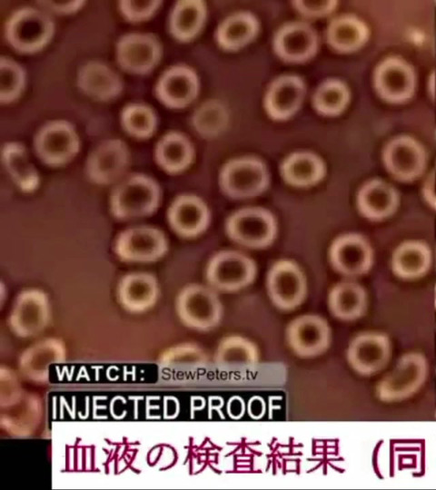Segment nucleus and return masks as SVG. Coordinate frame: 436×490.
<instances>
[{
    "instance_id": "obj_38",
    "label": "nucleus",
    "mask_w": 436,
    "mask_h": 490,
    "mask_svg": "<svg viewBox=\"0 0 436 490\" xmlns=\"http://www.w3.org/2000/svg\"><path fill=\"white\" fill-rule=\"evenodd\" d=\"M161 4L162 1L158 0H122L119 2V10L127 21L137 23L150 18Z\"/></svg>"
},
{
    "instance_id": "obj_42",
    "label": "nucleus",
    "mask_w": 436,
    "mask_h": 490,
    "mask_svg": "<svg viewBox=\"0 0 436 490\" xmlns=\"http://www.w3.org/2000/svg\"><path fill=\"white\" fill-rule=\"evenodd\" d=\"M264 402L260 397H253L249 401V415L253 418L261 417L264 413Z\"/></svg>"
},
{
    "instance_id": "obj_35",
    "label": "nucleus",
    "mask_w": 436,
    "mask_h": 490,
    "mask_svg": "<svg viewBox=\"0 0 436 490\" xmlns=\"http://www.w3.org/2000/svg\"><path fill=\"white\" fill-rule=\"evenodd\" d=\"M383 348L384 342L381 338L373 335L361 336L350 347L349 360L356 369L368 372L377 365Z\"/></svg>"
},
{
    "instance_id": "obj_36",
    "label": "nucleus",
    "mask_w": 436,
    "mask_h": 490,
    "mask_svg": "<svg viewBox=\"0 0 436 490\" xmlns=\"http://www.w3.org/2000/svg\"><path fill=\"white\" fill-rule=\"evenodd\" d=\"M25 85V72L16 62L0 58V103H10L19 98Z\"/></svg>"
},
{
    "instance_id": "obj_8",
    "label": "nucleus",
    "mask_w": 436,
    "mask_h": 490,
    "mask_svg": "<svg viewBox=\"0 0 436 490\" xmlns=\"http://www.w3.org/2000/svg\"><path fill=\"white\" fill-rule=\"evenodd\" d=\"M114 250L124 260L151 262L165 254L167 240L162 230L154 227H133L119 234Z\"/></svg>"
},
{
    "instance_id": "obj_26",
    "label": "nucleus",
    "mask_w": 436,
    "mask_h": 490,
    "mask_svg": "<svg viewBox=\"0 0 436 490\" xmlns=\"http://www.w3.org/2000/svg\"><path fill=\"white\" fill-rule=\"evenodd\" d=\"M359 209L371 219H382L392 212L396 205V195L387 184L373 181L364 185L358 196Z\"/></svg>"
},
{
    "instance_id": "obj_5",
    "label": "nucleus",
    "mask_w": 436,
    "mask_h": 490,
    "mask_svg": "<svg viewBox=\"0 0 436 490\" xmlns=\"http://www.w3.org/2000/svg\"><path fill=\"white\" fill-rule=\"evenodd\" d=\"M176 309L185 325L201 330L213 328L222 317V305L216 293L198 284L189 285L180 292Z\"/></svg>"
},
{
    "instance_id": "obj_41",
    "label": "nucleus",
    "mask_w": 436,
    "mask_h": 490,
    "mask_svg": "<svg viewBox=\"0 0 436 490\" xmlns=\"http://www.w3.org/2000/svg\"><path fill=\"white\" fill-rule=\"evenodd\" d=\"M227 411L231 417L239 418L244 413V402L240 397H233L227 406Z\"/></svg>"
},
{
    "instance_id": "obj_22",
    "label": "nucleus",
    "mask_w": 436,
    "mask_h": 490,
    "mask_svg": "<svg viewBox=\"0 0 436 490\" xmlns=\"http://www.w3.org/2000/svg\"><path fill=\"white\" fill-rule=\"evenodd\" d=\"M258 31L257 18L249 12H239L228 16L219 24L215 38L221 48L236 51L251 43Z\"/></svg>"
},
{
    "instance_id": "obj_1",
    "label": "nucleus",
    "mask_w": 436,
    "mask_h": 490,
    "mask_svg": "<svg viewBox=\"0 0 436 490\" xmlns=\"http://www.w3.org/2000/svg\"><path fill=\"white\" fill-rule=\"evenodd\" d=\"M161 190L151 177L134 174L120 182L112 191L110 209L119 220H132L154 213L159 206Z\"/></svg>"
},
{
    "instance_id": "obj_20",
    "label": "nucleus",
    "mask_w": 436,
    "mask_h": 490,
    "mask_svg": "<svg viewBox=\"0 0 436 490\" xmlns=\"http://www.w3.org/2000/svg\"><path fill=\"white\" fill-rule=\"evenodd\" d=\"M119 299L123 306L132 311H143L152 307L158 296L155 278L144 272L125 275L118 287Z\"/></svg>"
},
{
    "instance_id": "obj_14",
    "label": "nucleus",
    "mask_w": 436,
    "mask_h": 490,
    "mask_svg": "<svg viewBox=\"0 0 436 490\" xmlns=\"http://www.w3.org/2000/svg\"><path fill=\"white\" fill-rule=\"evenodd\" d=\"M287 341L298 356L303 358L322 354L330 343V328L327 322L316 315H303L293 319L288 326Z\"/></svg>"
},
{
    "instance_id": "obj_3",
    "label": "nucleus",
    "mask_w": 436,
    "mask_h": 490,
    "mask_svg": "<svg viewBox=\"0 0 436 490\" xmlns=\"http://www.w3.org/2000/svg\"><path fill=\"white\" fill-rule=\"evenodd\" d=\"M34 148L44 163L61 166L69 162L78 153L80 139L69 122L49 121L35 133Z\"/></svg>"
},
{
    "instance_id": "obj_34",
    "label": "nucleus",
    "mask_w": 436,
    "mask_h": 490,
    "mask_svg": "<svg viewBox=\"0 0 436 490\" xmlns=\"http://www.w3.org/2000/svg\"><path fill=\"white\" fill-rule=\"evenodd\" d=\"M349 101L346 85L339 80L329 79L315 91L312 97L314 109L323 115H337L343 111Z\"/></svg>"
},
{
    "instance_id": "obj_7",
    "label": "nucleus",
    "mask_w": 436,
    "mask_h": 490,
    "mask_svg": "<svg viewBox=\"0 0 436 490\" xmlns=\"http://www.w3.org/2000/svg\"><path fill=\"white\" fill-rule=\"evenodd\" d=\"M115 53L117 63L124 71L144 75L159 63L162 45L153 34L130 33L118 40Z\"/></svg>"
},
{
    "instance_id": "obj_33",
    "label": "nucleus",
    "mask_w": 436,
    "mask_h": 490,
    "mask_svg": "<svg viewBox=\"0 0 436 490\" xmlns=\"http://www.w3.org/2000/svg\"><path fill=\"white\" fill-rule=\"evenodd\" d=\"M430 260V251L426 246L419 242H407L395 251L392 266L401 276L415 277L428 269Z\"/></svg>"
},
{
    "instance_id": "obj_24",
    "label": "nucleus",
    "mask_w": 436,
    "mask_h": 490,
    "mask_svg": "<svg viewBox=\"0 0 436 490\" xmlns=\"http://www.w3.org/2000/svg\"><path fill=\"white\" fill-rule=\"evenodd\" d=\"M325 173L323 162L309 152H297L284 159L281 165L283 180L296 187H308L319 182Z\"/></svg>"
},
{
    "instance_id": "obj_25",
    "label": "nucleus",
    "mask_w": 436,
    "mask_h": 490,
    "mask_svg": "<svg viewBox=\"0 0 436 490\" xmlns=\"http://www.w3.org/2000/svg\"><path fill=\"white\" fill-rule=\"evenodd\" d=\"M2 162L13 181L24 192H33L39 186V174L19 142H6L2 149Z\"/></svg>"
},
{
    "instance_id": "obj_37",
    "label": "nucleus",
    "mask_w": 436,
    "mask_h": 490,
    "mask_svg": "<svg viewBox=\"0 0 436 490\" xmlns=\"http://www.w3.org/2000/svg\"><path fill=\"white\" fill-rule=\"evenodd\" d=\"M224 111L215 101L203 103L192 117L193 126L203 137H211L221 130L224 118Z\"/></svg>"
},
{
    "instance_id": "obj_4",
    "label": "nucleus",
    "mask_w": 436,
    "mask_h": 490,
    "mask_svg": "<svg viewBox=\"0 0 436 490\" xmlns=\"http://www.w3.org/2000/svg\"><path fill=\"white\" fill-rule=\"evenodd\" d=\"M219 181L225 194L245 199L259 195L267 188L269 173L261 160L243 157L228 162L221 171Z\"/></svg>"
},
{
    "instance_id": "obj_9",
    "label": "nucleus",
    "mask_w": 436,
    "mask_h": 490,
    "mask_svg": "<svg viewBox=\"0 0 436 490\" xmlns=\"http://www.w3.org/2000/svg\"><path fill=\"white\" fill-rule=\"evenodd\" d=\"M255 265L236 251H221L208 263L206 278L215 289L233 291L249 285L255 277Z\"/></svg>"
},
{
    "instance_id": "obj_29",
    "label": "nucleus",
    "mask_w": 436,
    "mask_h": 490,
    "mask_svg": "<svg viewBox=\"0 0 436 490\" xmlns=\"http://www.w3.org/2000/svg\"><path fill=\"white\" fill-rule=\"evenodd\" d=\"M364 305V292L354 283H341L332 289L329 296L330 309L340 318L351 319L358 317Z\"/></svg>"
},
{
    "instance_id": "obj_13",
    "label": "nucleus",
    "mask_w": 436,
    "mask_h": 490,
    "mask_svg": "<svg viewBox=\"0 0 436 490\" xmlns=\"http://www.w3.org/2000/svg\"><path fill=\"white\" fill-rule=\"evenodd\" d=\"M272 45L275 54L282 60L288 63H302L316 54L318 36L308 24L292 22L278 29Z\"/></svg>"
},
{
    "instance_id": "obj_27",
    "label": "nucleus",
    "mask_w": 436,
    "mask_h": 490,
    "mask_svg": "<svg viewBox=\"0 0 436 490\" xmlns=\"http://www.w3.org/2000/svg\"><path fill=\"white\" fill-rule=\"evenodd\" d=\"M365 25L352 16L335 18L327 29V42L335 50L352 52L358 49L365 41Z\"/></svg>"
},
{
    "instance_id": "obj_39",
    "label": "nucleus",
    "mask_w": 436,
    "mask_h": 490,
    "mask_svg": "<svg viewBox=\"0 0 436 490\" xmlns=\"http://www.w3.org/2000/svg\"><path fill=\"white\" fill-rule=\"evenodd\" d=\"M300 14L308 17H320L330 14L335 7V1L299 0L292 2Z\"/></svg>"
},
{
    "instance_id": "obj_10",
    "label": "nucleus",
    "mask_w": 436,
    "mask_h": 490,
    "mask_svg": "<svg viewBox=\"0 0 436 490\" xmlns=\"http://www.w3.org/2000/svg\"><path fill=\"white\" fill-rule=\"evenodd\" d=\"M129 160L130 153L124 142L120 139L105 140L88 156L86 176L99 185L113 183L126 171Z\"/></svg>"
},
{
    "instance_id": "obj_30",
    "label": "nucleus",
    "mask_w": 436,
    "mask_h": 490,
    "mask_svg": "<svg viewBox=\"0 0 436 490\" xmlns=\"http://www.w3.org/2000/svg\"><path fill=\"white\" fill-rule=\"evenodd\" d=\"M258 358L256 346L239 336H231L223 339L215 353L216 363L225 367L253 366Z\"/></svg>"
},
{
    "instance_id": "obj_16",
    "label": "nucleus",
    "mask_w": 436,
    "mask_h": 490,
    "mask_svg": "<svg viewBox=\"0 0 436 490\" xmlns=\"http://www.w3.org/2000/svg\"><path fill=\"white\" fill-rule=\"evenodd\" d=\"M49 318V304L45 294L38 289L22 292L10 316L13 330L22 337L39 333Z\"/></svg>"
},
{
    "instance_id": "obj_12",
    "label": "nucleus",
    "mask_w": 436,
    "mask_h": 490,
    "mask_svg": "<svg viewBox=\"0 0 436 490\" xmlns=\"http://www.w3.org/2000/svg\"><path fill=\"white\" fill-rule=\"evenodd\" d=\"M200 88L196 73L183 64L165 70L155 85V95L166 107L184 108L198 95Z\"/></svg>"
},
{
    "instance_id": "obj_6",
    "label": "nucleus",
    "mask_w": 436,
    "mask_h": 490,
    "mask_svg": "<svg viewBox=\"0 0 436 490\" xmlns=\"http://www.w3.org/2000/svg\"><path fill=\"white\" fill-rule=\"evenodd\" d=\"M228 235L234 241L251 248L269 245L276 234L273 216L262 208H245L233 213L227 221Z\"/></svg>"
},
{
    "instance_id": "obj_19",
    "label": "nucleus",
    "mask_w": 436,
    "mask_h": 490,
    "mask_svg": "<svg viewBox=\"0 0 436 490\" xmlns=\"http://www.w3.org/2000/svg\"><path fill=\"white\" fill-rule=\"evenodd\" d=\"M332 265L346 275L366 271L372 263V250L366 240L356 234H347L334 240L330 251Z\"/></svg>"
},
{
    "instance_id": "obj_23",
    "label": "nucleus",
    "mask_w": 436,
    "mask_h": 490,
    "mask_svg": "<svg viewBox=\"0 0 436 490\" xmlns=\"http://www.w3.org/2000/svg\"><path fill=\"white\" fill-rule=\"evenodd\" d=\"M206 6L200 0L179 1L169 18L171 34L180 42H189L202 30L206 19Z\"/></svg>"
},
{
    "instance_id": "obj_15",
    "label": "nucleus",
    "mask_w": 436,
    "mask_h": 490,
    "mask_svg": "<svg viewBox=\"0 0 436 490\" xmlns=\"http://www.w3.org/2000/svg\"><path fill=\"white\" fill-rule=\"evenodd\" d=\"M304 95L305 84L301 77L282 75L270 84L264 96V109L273 120H287L299 110Z\"/></svg>"
},
{
    "instance_id": "obj_17",
    "label": "nucleus",
    "mask_w": 436,
    "mask_h": 490,
    "mask_svg": "<svg viewBox=\"0 0 436 490\" xmlns=\"http://www.w3.org/2000/svg\"><path fill=\"white\" fill-rule=\"evenodd\" d=\"M76 84L84 95L99 102L116 98L124 87L120 75L100 61L83 64L77 72Z\"/></svg>"
},
{
    "instance_id": "obj_40",
    "label": "nucleus",
    "mask_w": 436,
    "mask_h": 490,
    "mask_svg": "<svg viewBox=\"0 0 436 490\" xmlns=\"http://www.w3.org/2000/svg\"><path fill=\"white\" fill-rule=\"evenodd\" d=\"M46 9L59 15H71L81 9L84 1H37Z\"/></svg>"
},
{
    "instance_id": "obj_18",
    "label": "nucleus",
    "mask_w": 436,
    "mask_h": 490,
    "mask_svg": "<svg viewBox=\"0 0 436 490\" xmlns=\"http://www.w3.org/2000/svg\"><path fill=\"white\" fill-rule=\"evenodd\" d=\"M173 230L183 237H194L208 226L210 212L204 201L193 194L178 196L167 212Z\"/></svg>"
},
{
    "instance_id": "obj_2",
    "label": "nucleus",
    "mask_w": 436,
    "mask_h": 490,
    "mask_svg": "<svg viewBox=\"0 0 436 490\" xmlns=\"http://www.w3.org/2000/svg\"><path fill=\"white\" fill-rule=\"evenodd\" d=\"M54 32L53 20L45 13L34 7L15 10L7 19L5 39L17 52L34 54L50 42Z\"/></svg>"
},
{
    "instance_id": "obj_21",
    "label": "nucleus",
    "mask_w": 436,
    "mask_h": 490,
    "mask_svg": "<svg viewBox=\"0 0 436 490\" xmlns=\"http://www.w3.org/2000/svg\"><path fill=\"white\" fill-rule=\"evenodd\" d=\"M154 157L158 165L166 172L178 173L192 163L193 148L185 135L178 132H170L158 141Z\"/></svg>"
},
{
    "instance_id": "obj_11",
    "label": "nucleus",
    "mask_w": 436,
    "mask_h": 490,
    "mask_svg": "<svg viewBox=\"0 0 436 490\" xmlns=\"http://www.w3.org/2000/svg\"><path fill=\"white\" fill-rule=\"evenodd\" d=\"M267 289L272 303L282 309L299 306L306 294V280L300 268L291 260H280L270 270Z\"/></svg>"
},
{
    "instance_id": "obj_28",
    "label": "nucleus",
    "mask_w": 436,
    "mask_h": 490,
    "mask_svg": "<svg viewBox=\"0 0 436 490\" xmlns=\"http://www.w3.org/2000/svg\"><path fill=\"white\" fill-rule=\"evenodd\" d=\"M385 161L390 170L403 179L417 175L423 165L421 150L409 142H401L391 145L386 152Z\"/></svg>"
},
{
    "instance_id": "obj_31",
    "label": "nucleus",
    "mask_w": 436,
    "mask_h": 490,
    "mask_svg": "<svg viewBox=\"0 0 436 490\" xmlns=\"http://www.w3.org/2000/svg\"><path fill=\"white\" fill-rule=\"evenodd\" d=\"M64 356L60 341L46 339L27 349L21 359L23 369L33 377H44L50 364L59 361Z\"/></svg>"
},
{
    "instance_id": "obj_32",
    "label": "nucleus",
    "mask_w": 436,
    "mask_h": 490,
    "mask_svg": "<svg viewBox=\"0 0 436 490\" xmlns=\"http://www.w3.org/2000/svg\"><path fill=\"white\" fill-rule=\"evenodd\" d=\"M121 124L124 130L138 139L151 137L157 126V117L154 111L144 103H129L121 113Z\"/></svg>"
}]
</instances>
